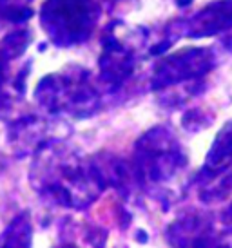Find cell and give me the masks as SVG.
<instances>
[{"label":"cell","instance_id":"1","mask_svg":"<svg viewBox=\"0 0 232 248\" xmlns=\"http://www.w3.org/2000/svg\"><path fill=\"white\" fill-rule=\"evenodd\" d=\"M216 56L209 47L185 49L174 56H169L158 69V82L167 83L185 82L191 78L207 75L214 67Z\"/></svg>","mask_w":232,"mask_h":248},{"label":"cell","instance_id":"2","mask_svg":"<svg viewBox=\"0 0 232 248\" xmlns=\"http://www.w3.org/2000/svg\"><path fill=\"white\" fill-rule=\"evenodd\" d=\"M189 36H211L232 29V0H216L198 11L187 24Z\"/></svg>","mask_w":232,"mask_h":248},{"label":"cell","instance_id":"3","mask_svg":"<svg viewBox=\"0 0 232 248\" xmlns=\"http://www.w3.org/2000/svg\"><path fill=\"white\" fill-rule=\"evenodd\" d=\"M232 167V120L221 127L211 145L203 167L205 178H216Z\"/></svg>","mask_w":232,"mask_h":248},{"label":"cell","instance_id":"4","mask_svg":"<svg viewBox=\"0 0 232 248\" xmlns=\"http://www.w3.org/2000/svg\"><path fill=\"white\" fill-rule=\"evenodd\" d=\"M219 190H221V192H229V190H232V174H231V176H227V178L221 181Z\"/></svg>","mask_w":232,"mask_h":248},{"label":"cell","instance_id":"5","mask_svg":"<svg viewBox=\"0 0 232 248\" xmlns=\"http://www.w3.org/2000/svg\"><path fill=\"white\" fill-rule=\"evenodd\" d=\"M225 217H227V225L232 228V203L229 205V208H227V214H225Z\"/></svg>","mask_w":232,"mask_h":248}]
</instances>
